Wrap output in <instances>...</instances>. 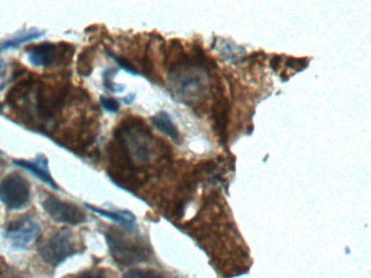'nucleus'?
I'll return each mask as SVG.
<instances>
[{
  "instance_id": "f257e3e1",
  "label": "nucleus",
  "mask_w": 371,
  "mask_h": 278,
  "mask_svg": "<svg viewBox=\"0 0 371 278\" xmlns=\"http://www.w3.org/2000/svg\"><path fill=\"white\" fill-rule=\"evenodd\" d=\"M41 258L51 266H58L77 253V244L71 230H60L44 241L39 249Z\"/></svg>"
},
{
  "instance_id": "f03ea898",
  "label": "nucleus",
  "mask_w": 371,
  "mask_h": 278,
  "mask_svg": "<svg viewBox=\"0 0 371 278\" xmlns=\"http://www.w3.org/2000/svg\"><path fill=\"white\" fill-rule=\"evenodd\" d=\"M106 239L111 256L121 265H132L146 259L144 247L118 230H111L107 233Z\"/></svg>"
},
{
  "instance_id": "7ed1b4c3",
  "label": "nucleus",
  "mask_w": 371,
  "mask_h": 278,
  "mask_svg": "<svg viewBox=\"0 0 371 278\" xmlns=\"http://www.w3.org/2000/svg\"><path fill=\"white\" fill-rule=\"evenodd\" d=\"M30 200V185L25 178L13 173L0 182V201L10 210H19Z\"/></svg>"
},
{
  "instance_id": "20e7f679",
  "label": "nucleus",
  "mask_w": 371,
  "mask_h": 278,
  "mask_svg": "<svg viewBox=\"0 0 371 278\" xmlns=\"http://www.w3.org/2000/svg\"><path fill=\"white\" fill-rule=\"evenodd\" d=\"M39 226L30 218L22 216L11 222L5 230V238L17 249H27L39 235Z\"/></svg>"
},
{
  "instance_id": "39448f33",
  "label": "nucleus",
  "mask_w": 371,
  "mask_h": 278,
  "mask_svg": "<svg viewBox=\"0 0 371 278\" xmlns=\"http://www.w3.org/2000/svg\"><path fill=\"white\" fill-rule=\"evenodd\" d=\"M43 208L53 221L67 225H79L86 222V216L79 206L49 197L43 202Z\"/></svg>"
},
{
  "instance_id": "423d86ee",
  "label": "nucleus",
  "mask_w": 371,
  "mask_h": 278,
  "mask_svg": "<svg viewBox=\"0 0 371 278\" xmlns=\"http://www.w3.org/2000/svg\"><path fill=\"white\" fill-rule=\"evenodd\" d=\"M13 164L15 166H20V168L29 171L34 176H37L41 182L48 185L53 190H59L55 180L51 178L48 164H47V160L45 157L37 156V158L32 161L15 160L13 161Z\"/></svg>"
},
{
  "instance_id": "0eeeda50",
  "label": "nucleus",
  "mask_w": 371,
  "mask_h": 278,
  "mask_svg": "<svg viewBox=\"0 0 371 278\" xmlns=\"http://www.w3.org/2000/svg\"><path fill=\"white\" fill-rule=\"evenodd\" d=\"M57 47L53 44L44 43L27 51L30 62L35 67H48L57 57Z\"/></svg>"
},
{
  "instance_id": "6e6552de",
  "label": "nucleus",
  "mask_w": 371,
  "mask_h": 278,
  "mask_svg": "<svg viewBox=\"0 0 371 278\" xmlns=\"http://www.w3.org/2000/svg\"><path fill=\"white\" fill-rule=\"evenodd\" d=\"M176 89L178 95L186 98L200 96L202 91V79L193 73L178 75L176 79Z\"/></svg>"
},
{
  "instance_id": "1a4fd4ad",
  "label": "nucleus",
  "mask_w": 371,
  "mask_h": 278,
  "mask_svg": "<svg viewBox=\"0 0 371 278\" xmlns=\"http://www.w3.org/2000/svg\"><path fill=\"white\" fill-rule=\"evenodd\" d=\"M85 206L89 210L94 211L95 213L105 216V218H109L111 221L116 222V223L120 224L123 227L129 228V230L134 228L135 224H136L134 216L130 212L109 211V210H105V208H95V206H89V204H85Z\"/></svg>"
},
{
  "instance_id": "9d476101",
  "label": "nucleus",
  "mask_w": 371,
  "mask_h": 278,
  "mask_svg": "<svg viewBox=\"0 0 371 278\" xmlns=\"http://www.w3.org/2000/svg\"><path fill=\"white\" fill-rule=\"evenodd\" d=\"M152 122L160 132L170 137L172 140H174L176 143L180 142V134H178V128L174 126L168 113H158V114L155 115L154 118H152Z\"/></svg>"
},
{
  "instance_id": "9b49d317",
  "label": "nucleus",
  "mask_w": 371,
  "mask_h": 278,
  "mask_svg": "<svg viewBox=\"0 0 371 278\" xmlns=\"http://www.w3.org/2000/svg\"><path fill=\"white\" fill-rule=\"evenodd\" d=\"M43 34L44 32L39 31V29H30V31L25 32V33L18 34V35H15L13 39H10L9 41L1 44V45H0V49L5 51V49L15 48V47L21 45V44L39 39V37H41Z\"/></svg>"
},
{
  "instance_id": "f8f14e48",
  "label": "nucleus",
  "mask_w": 371,
  "mask_h": 278,
  "mask_svg": "<svg viewBox=\"0 0 371 278\" xmlns=\"http://www.w3.org/2000/svg\"><path fill=\"white\" fill-rule=\"evenodd\" d=\"M123 278H164L162 274L152 270H131Z\"/></svg>"
},
{
  "instance_id": "ddd939ff",
  "label": "nucleus",
  "mask_w": 371,
  "mask_h": 278,
  "mask_svg": "<svg viewBox=\"0 0 371 278\" xmlns=\"http://www.w3.org/2000/svg\"><path fill=\"white\" fill-rule=\"evenodd\" d=\"M100 105L105 110L111 113L118 112L119 109H120V105L116 99L109 98L106 96L100 97Z\"/></svg>"
},
{
  "instance_id": "4468645a",
  "label": "nucleus",
  "mask_w": 371,
  "mask_h": 278,
  "mask_svg": "<svg viewBox=\"0 0 371 278\" xmlns=\"http://www.w3.org/2000/svg\"><path fill=\"white\" fill-rule=\"evenodd\" d=\"M110 55L114 58L115 60L117 61V63H118L123 70H126V72L131 73V74L133 75L138 74V71L135 70V67H133L128 60L123 59L122 57H118V55H114V53H110Z\"/></svg>"
},
{
  "instance_id": "2eb2a0df",
  "label": "nucleus",
  "mask_w": 371,
  "mask_h": 278,
  "mask_svg": "<svg viewBox=\"0 0 371 278\" xmlns=\"http://www.w3.org/2000/svg\"><path fill=\"white\" fill-rule=\"evenodd\" d=\"M110 74L111 71H107V72L105 73V87H106L107 89H109V91H112V93H120V91H123V87L114 83V81L111 79Z\"/></svg>"
},
{
  "instance_id": "dca6fc26",
  "label": "nucleus",
  "mask_w": 371,
  "mask_h": 278,
  "mask_svg": "<svg viewBox=\"0 0 371 278\" xmlns=\"http://www.w3.org/2000/svg\"><path fill=\"white\" fill-rule=\"evenodd\" d=\"M74 278H105V276L99 272H86Z\"/></svg>"
},
{
  "instance_id": "f3484780",
  "label": "nucleus",
  "mask_w": 371,
  "mask_h": 278,
  "mask_svg": "<svg viewBox=\"0 0 371 278\" xmlns=\"http://www.w3.org/2000/svg\"><path fill=\"white\" fill-rule=\"evenodd\" d=\"M4 73H5V63L3 60H0V77H4Z\"/></svg>"
},
{
  "instance_id": "a211bd4d",
  "label": "nucleus",
  "mask_w": 371,
  "mask_h": 278,
  "mask_svg": "<svg viewBox=\"0 0 371 278\" xmlns=\"http://www.w3.org/2000/svg\"><path fill=\"white\" fill-rule=\"evenodd\" d=\"M133 100H134V95H130V98L124 99V101H126V105H131Z\"/></svg>"
},
{
  "instance_id": "6ab92c4d",
  "label": "nucleus",
  "mask_w": 371,
  "mask_h": 278,
  "mask_svg": "<svg viewBox=\"0 0 371 278\" xmlns=\"http://www.w3.org/2000/svg\"><path fill=\"white\" fill-rule=\"evenodd\" d=\"M1 111H3V106H1V105H0V112H1Z\"/></svg>"
}]
</instances>
